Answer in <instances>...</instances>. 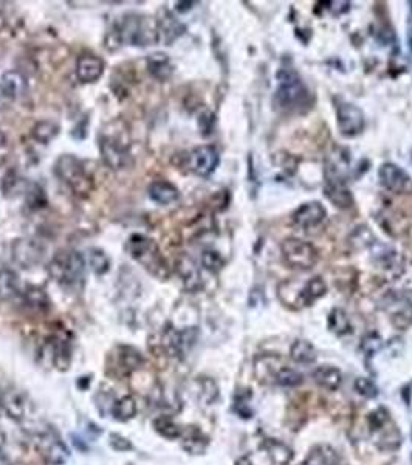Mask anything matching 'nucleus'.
<instances>
[{"mask_svg": "<svg viewBox=\"0 0 412 465\" xmlns=\"http://www.w3.org/2000/svg\"><path fill=\"white\" fill-rule=\"evenodd\" d=\"M273 101L282 112H295L302 106H308V91L295 70L282 69L278 71V87Z\"/></svg>", "mask_w": 412, "mask_h": 465, "instance_id": "nucleus-1", "label": "nucleus"}, {"mask_svg": "<svg viewBox=\"0 0 412 465\" xmlns=\"http://www.w3.org/2000/svg\"><path fill=\"white\" fill-rule=\"evenodd\" d=\"M126 248L129 254L132 256L136 262H140L146 270L151 272L154 276L168 278L169 268L166 265L157 243L152 239H149V237L141 235H134L129 237Z\"/></svg>", "mask_w": 412, "mask_h": 465, "instance_id": "nucleus-2", "label": "nucleus"}, {"mask_svg": "<svg viewBox=\"0 0 412 465\" xmlns=\"http://www.w3.org/2000/svg\"><path fill=\"white\" fill-rule=\"evenodd\" d=\"M117 38L126 45H152L158 43V25L140 16H126L117 28Z\"/></svg>", "mask_w": 412, "mask_h": 465, "instance_id": "nucleus-3", "label": "nucleus"}, {"mask_svg": "<svg viewBox=\"0 0 412 465\" xmlns=\"http://www.w3.org/2000/svg\"><path fill=\"white\" fill-rule=\"evenodd\" d=\"M51 276L61 285L73 287L82 281L86 272V258L75 250L59 252L50 262Z\"/></svg>", "mask_w": 412, "mask_h": 465, "instance_id": "nucleus-4", "label": "nucleus"}, {"mask_svg": "<svg viewBox=\"0 0 412 465\" xmlns=\"http://www.w3.org/2000/svg\"><path fill=\"white\" fill-rule=\"evenodd\" d=\"M99 151L104 163L112 169L126 168L130 162V151L128 139L123 135V130H104L99 136Z\"/></svg>", "mask_w": 412, "mask_h": 465, "instance_id": "nucleus-5", "label": "nucleus"}, {"mask_svg": "<svg viewBox=\"0 0 412 465\" xmlns=\"http://www.w3.org/2000/svg\"><path fill=\"white\" fill-rule=\"evenodd\" d=\"M280 253L282 259L290 268H298V270H310L319 261V253L315 246L298 239V237H289L280 243Z\"/></svg>", "mask_w": 412, "mask_h": 465, "instance_id": "nucleus-6", "label": "nucleus"}, {"mask_svg": "<svg viewBox=\"0 0 412 465\" xmlns=\"http://www.w3.org/2000/svg\"><path fill=\"white\" fill-rule=\"evenodd\" d=\"M55 172L64 183H67L76 193H86L87 191L88 177L86 174V169L73 155L67 154L59 157L55 165Z\"/></svg>", "mask_w": 412, "mask_h": 465, "instance_id": "nucleus-7", "label": "nucleus"}, {"mask_svg": "<svg viewBox=\"0 0 412 465\" xmlns=\"http://www.w3.org/2000/svg\"><path fill=\"white\" fill-rule=\"evenodd\" d=\"M337 124L339 134L348 136V139H354L364 130L366 118H364L360 107L348 103V101H341L337 106Z\"/></svg>", "mask_w": 412, "mask_h": 465, "instance_id": "nucleus-8", "label": "nucleus"}, {"mask_svg": "<svg viewBox=\"0 0 412 465\" xmlns=\"http://www.w3.org/2000/svg\"><path fill=\"white\" fill-rule=\"evenodd\" d=\"M36 449L45 462L53 465H61L67 461L70 453L61 438L55 433H43L36 438Z\"/></svg>", "mask_w": 412, "mask_h": 465, "instance_id": "nucleus-9", "label": "nucleus"}, {"mask_svg": "<svg viewBox=\"0 0 412 465\" xmlns=\"http://www.w3.org/2000/svg\"><path fill=\"white\" fill-rule=\"evenodd\" d=\"M220 162L219 151L214 146H199L188 155V168L200 177L211 176Z\"/></svg>", "mask_w": 412, "mask_h": 465, "instance_id": "nucleus-10", "label": "nucleus"}, {"mask_svg": "<svg viewBox=\"0 0 412 465\" xmlns=\"http://www.w3.org/2000/svg\"><path fill=\"white\" fill-rule=\"evenodd\" d=\"M380 183L391 193H404L411 187V177L403 168L396 163H383L378 169Z\"/></svg>", "mask_w": 412, "mask_h": 465, "instance_id": "nucleus-11", "label": "nucleus"}, {"mask_svg": "<svg viewBox=\"0 0 412 465\" xmlns=\"http://www.w3.org/2000/svg\"><path fill=\"white\" fill-rule=\"evenodd\" d=\"M327 217L326 208L322 206L321 202H307V204L301 205L291 216V220L296 226L302 230H310L322 224Z\"/></svg>", "mask_w": 412, "mask_h": 465, "instance_id": "nucleus-12", "label": "nucleus"}, {"mask_svg": "<svg viewBox=\"0 0 412 465\" xmlns=\"http://www.w3.org/2000/svg\"><path fill=\"white\" fill-rule=\"evenodd\" d=\"M324 195L332 205L341 210H348V208L354 206V195H352L350 189L346 187V183L341 177L337 176H327V183L324 187Z\"/></svg>", "mask_w": 412, "mask_h": 465, "instance_id": "nucleus-13", "label": "nucleus"}, {"mask_svg": "<svg viewBox=\"0 0 412 465\" xmlns=\"http://www.w3.org/2000/svg\"><path fill=\"white\" fill-rule=\"evenodd\" d=\"M13 258L23 268L38 265L44 258V248L32 239H19L13 243Z\"/></svg>", "mask_w": 412, "mask_h": 465, "instance_id": "nucleus-14", "label": "nucleus"}, {"mask_svg": "<svg viewBox=\"0 0 412 465\" xmlns=\"http://www.w3.org/2000/svg\"><path fill=\"white\" fill-rule=\"evenodd\" d=\"M104 73V62L93 55L77 58L76 75L81 82H97Z\"/></svg>", "mask_w": 412, "mask_h": 465, "instance_id": "nucleus-15", "label": "nucleus"}, {"mask_svg": "<svg viewBox=\"0 0 412 465\" xmlns=\"http://www.w3.org/2000/svg\"><path fill=\"white\" fill-rule=\"evenodd\" d=\"M312 379L322 390L337 391L343 385V372L332 365H322L313 369Z\"/></svg>", "mask_w": 412, "mask_h": 465, "instance_id": "nucleus-16", "label": "nucleus"}, {"mask_svg": "<svg viewBox=\"0 0 412 465\" xmlns=\"http://www.w3.org/2000/svg\"><path fill=\"white\" fill-rule=\"evenodd\" d=\"M327 294V285L324 283V279L321 276H315L312 279L302 285V287L298 290L296 295V302L300 306H312L318 300H321L322 296Z\"/></svg>", "mask_w": 412, "mask_h": 465, "instance_id": "nucleus-17", "label": "nucleus"}, {"mask_svg": "<svg viewBox=\"0 0 412 465\" xmlns=\"http://www.w3.org/2000/svg\"><path fill=\"white\" fill-rule=\"evenodd\" d=\"M158 25V40L165 43L166 45H171L172 43L180 38V36L186 32V27L183 25L180 21H177L174 16L166 14L165 17L157 22Z\"/></svg>", "mask_w": 412, "mask_h": 465, "instance_id": "nucleus-18", "label": "nucleus"}, {"mask_svg": "<svg viewBox=\"0 0 412 465\" xmlns=\"http://www.w3.org/2000/svg\"><path fill=\"white\" fill-rule=\"evenodd\" d=\"M149 198H151L155 204L160 205H171L174 202L178 200L180 198V193L178 189L174 187V184L165 180H157L152 182L151 187L147 189Z\"/></svg>", "mask_w": 412, "mask_h": 465, "instance_id": "nucleus-19", "label": "nucleus"}, {"mask_svg": "<svg viewBox=\"0 0 412 465\" xmlns=\"http://www.w3.org/2000/svg\"><path fill=\"white\" fill-rule=\"evenodd\" d=\"M147 70L157 80L166 81L174 73V65L165 53H154L147 58Z\"/></svg>", "mask_w": 412, "mask_h": 465, "instance_id": "nucleus-20", "label": "nucleus"}, {"mask_svg": "<svg viewBox=\"0 0 412 465\" xmlns=\"http://www.w3.org/2000/svg\"><path fill=\"white\" fill-rule=\"evenodd\" d=\"M290 359L298 365H312L316 361V349L315 346L307 339H296L290 346Z\"/></svg>", "mask_w": 412, "mask_h": 465, "instance_id": "nucleus-21", "label": "nucleus"}, {"mask_svg": "<svg viewBox=\"0 0 412 465\" xmlns=\"http://www.w3.org/2000/svg\"><path fill=\"white\" fill-rule=\"evenodd\" d=\"M23 88H25V80L19 71H7L0 80V92L10 99L19 97Z\"/></svg>", "mask_w": 412, "mask_h": 465, "instance_id": "nucleus-22", "label": "nucleus"}, {"mask_svg": "<svg viewBox=\"0 0 412 465\" xmlns=\"http://www.w3.org/2000/svg\"><path fill=\"white\" fill-rule=\"evenodd\" d=\"M19 276L16 272L10 270V268H2L0 270V298L3 300H10L19 295Z\"/></svg>", "mask_w": 412, "mask_h": 465, "instance_id": "nucleus-23", "label": "nucleus"}, {"mask_svg": "<svg viewBox=\"0 0 412 465\" xmlns=\"http://www.w3.org/2000/svg\"><path fill=\"white\" fill-rule=\"evenodd\" d=\"M273 383H276L282 388H296L304 383V375L298 372L296 369L280 365L278 371L273 375Z\"/></svg>", "mask_w": 412, "mask_h": 465, "instance_id": "nucleus-24", "label": "nucleus"}, {"mask_svg": "<svg viewBox=\"0 0 412 465\" xmlns=\"http://www.w3.org/2000/svg\"><path fill=\"white\" fill-rule=\"evenodd\" d=\"M328 329L338 337L348 335V333L352 332V323L349 320V315L339 307L333 309L330 315H328Z\"/></svg>", "mask_w": 412, "mask_h": 465, "instance_id": "nucleus-25", "label": "nucleus"}, {"mask_svg": "<svg viewBox=\"0 0 412 465\" xmlns=\"http://www.w3.org/2000/svg\"><path fill=\"white\" fill-rule=\"evenodd\" d=\"M178 272H180L184 287H186L188 290H197L200 287V284H202L200 275L193 261L188 258H183L180 262H178Z\"/></svg>", "mask_w": 412, "mask_h": 465, "instance_id": "nucleus-26", "label": "nucleus"}, {"mask_svg": "<svg viewBox=\"0 0 412 465\" xmlns=\"http://www.w3.org/2000/svg\"><path fill=\"white\" fill-rule=\"evenodd\" d=\"M264 446L268 451V456L271 457V461L276 465H289L291 462V459H293V453H291V450L282 442H279V440L268 439Z\"/></svg>", "mask_w": 412, "mask_h": 465, "instance_id": "nucleus-27", "label": "nucleus"}, {"mask_svg": "<svg viewBox=\"0 0 412 465\" xmlns=\"http://www.w3.org/2000/svg\"><path fill=\"white\" fill-rule=\"evenodd\" d=\"M112 414L119 422H126L134 419L136 414V402L132 396H126L115 402L112 408Z\"/></svg>", "mask_w": 412, "mask_h": 465, "instance_id": "nucleus-28", "label": "nucleus"}, {"mask_svg": "<svg viewBox=\"0 0 412 465\" xmlns=\"http://www.w3.org/2000/svg\"><path fill=\"white\" fill-rule=\"evenodd\" d=\"M306 465H339V459L330 446H316L310 453Z\"/></svg>", "mask_w": 412, "mask_h": 465, "instance_id": "nucleus-29", "label": "nucleus"}, {"mask_svg": "<svg viewBox=\"0 0 412 465\" xmlns=\"http://www.w3.org/2000/svg\"><path fill=\"white\" fill-rule=\"evenodd\" d=\"M180 438H183L184 449H186L189 453H194V455H197V453H202L208 445L206 438L203 436L197 428H189L186 433L182 431Z\"/></svg>", "mask_w": 412, "mask_h": 465, "instance_id": "nucleus-30", "label": "nucleus"}, {"mask_svg": "<svg viewBox=\"0 0 412 465\" xmlns=\"http://www.w3.org/2000/svg\"><path fill=\"white\" fill-rule=\"evenodd\" d=\"M88 259V265L92 267V270L97 273V275H104V273L109 272L110 268V259L103 250L99 248H90L87 254Z\"/></svg>", "mask_w": 412, "mask_h": 465, "instance_id": "nucleus-31", "label": "nucleus"}, {"mask_svg": "<svg viewBox=\"0 0 412 465\" xmlns=\"http://www.w3.org/2000/svg\"><path fill=\"white\" fill-rule=\"evenodd\" d=\"M58 134H59V126L51 121H39L33 128V136L38 141L44 143V145L50 143Z\"/></svg>", "mask_w": 412, "mask_h": 465, "instance_id": "nucleus-32", "label": "nucleus"}, {"mask_svg": "<svg viewBox=\"0 0 412 465\" xmlns=\"http://www.w3.org/2000/svg\"><path fill=\"white\" fill-rule=\"evenodd\" d=\"M154 427L166 439H177L182 436V428L174 420L168 419V417H160V419L154 422Z\"/></svg>", "mask_w": 412, "mask_h": 465, "instance_id": "nucleus-33", "label": "nucleus"}, {"mask_svg": "<svg viewBox=\"0 0 412 465\" xmlns=\"http://www.w3.org/2000/svg\"><path fill=\"white\" fill-rule=\"evenodd\" d=\"M141 355L138 350H135L134 348H121V354H119V365H123V368L126 371H135L136 368H140L141 365Z\"/></svg>", "mask_w": 412, "mask_h": 465, "instance_id": "nucleus-34", "label": "nucleus"}, {"mask_svg": "<svg viewBox=\"0 0 412 465\" xmlns=\"http://www.w3.org/2000/svg\"><path fill=\"white\" fill-rule=\"evenodd\" d=\"M25 301L28 302V306H32L33 309H38V310H44L49 307V298L44 294L40 289H36V287H29L25 291Z\"/></svg>", "mask_w": 412, "mask_h": 465, "instance_id": "nucleus-35", "label": "nucleus"}, {"mask_svg": "<svg viewBox=\"0 0 412 465\" xmlns=\"http://www.w3.org/2000/svg\"><path fill=\"white\" fill-rule=\"evenodd\" d=\"M355 391L364 398H375L378 396V386L370 379L358 377L354 383Z\"/></svg>", "mask_w": 412, "mask_h": 465, "instance_id": "nucleus-36", "label": "nucleus"}, {"mask_svg": "<svg viewBox=\"0 0 412 465\" xmlns=\"http://www.w3.org/2000/svg\"><path fill=\"white\" fill-rule=\"evenodd\" d=\"M223 264H225V261L217 252H213V250H206V252L202 254V265L205 267L206 270L219 272V270H222Z\"/></svg>", "mask_w": 412, "mask_h": 465, "instance_id": "nucleus-37", "label": "nucleus"}, {"mask_svg": "<svg viewBox=\"0 0 412 465\" xmlns=\"http://www.w3.org/2000/svg\"><path fill=\"white\" fill-rule=\"evenodd\" d=\"M219 396V388L211 379L200 380V398L206 403H213Z\"/></svg>", "mask_w": 412, "mask_h": 465, "instance_id": "nucleus-38", "label": "nucleus"}, {"mask_svg": "<svg viewBox=\"0 0 412 465\" xmlns=\"http://www.w3.org/2000/svg\"><path fill=\"white\" fill-rule=\"evenodd\" d=\"M392 321L398 329H406V327H409L412 324V301L406 304L403 310H400Z\"/></svg>", "mask_w": 412, "mask_h": 465, "instance_id": "nucleus-39", "label": "nucleus"}, {"mask_svg": "<svg viewBox=\"0 0 412 465\" xmlns=\"http://www.w3.org/2000/svg\"><path fill=\"white\" fill-rule=\"evenodd\" d=\"M381 346H383V339H381L377 333H369V335L363 339L361 349L366 353V355H374L381 349Z\"/></svg>", "mask_w": 412, "mask_h": 465, "instance_id": "nucleus-40", "label": "nucleus"}, {"mask_svg": "<svg viewBox=\"0 0 412 465\" xmlns=\"http://www.w3.org/2000/svg\"><path fill=\"white\" fill-rule=\"evenodd\" d=\"M386 422H387V413L385 409H377V411H374V413H370L369 416V423L372 428L385 427Z\"/></svg>", "mask_w": 412, "mask_h": 465, "instance_id": "nucleus-41", "label": "nucleus"}, {"mask_svg": "<svg viewBox=\"0 0 412 465\" xmlns=\"http://www.w3.org/2000/svg\"><path fill=\"white\" fill-rule=\"evenodd\" d=\"M110 445L115 450H118V451H126V450L132 449V445H130L129 440L126 438L119 436V434H112V436H110Z\"/></svg>", "mask_w": 412, "mask_h": 465, "instance_id": "nucleus-42", "label": "nucleus"}, {"mask_svg": "<svg viewBox=\"0 0 412 465\" xmlns=\"http://www.w3.org/2000/svg\"><path fill=\"white\" fill-rule=\"evenodd\" d=\"M193 5H195V2H178L175 10L178 13H186L191 8H193Z\"/></svg>", "mask_w": 412, "mask_h": 465, "instance_id": "nucleus-43", "label": "nucleus"}, {"mask_svg": "<svg viewBox=\"0 0 412 465\" xmlns=\"http://www.w3.org/2000/svg\"><path fill=\"white\" fill-rule=\"evenodd\" d=\"M236 465H253V462L248 457H241L236 461Z\"/></svg>", "mask_w": 412, "mask_h": 465, "instance_id": "nucleus-44", "label": "nucleus"}, {"mask_svg": "<svg viewBox=\"0 0 412 465\" xmlns=\"http://www.w3.org/2000/svg\"><path fill=\"white\" fill-rule=\"evenodd\" d=\"M5 145H7V136H5V134L0 130V147H3Z\"/></svg>", "mask_w": 412, "mask_h": 465, "instance_id": "nucleus-45", "label": "nucleus"}, {"mask_svg": "<svg viewBox=\"0 0 412 465\" xmlns=\"http://www.w3.org/2000/svg\"><path fill=\"white\" fill-rule=\"evenodd\" d=\"M408 47H409V51L412 53V28L409 29V33H408Z\"/></svg>", "mask_w": 412, "mask_h": 465, "instance_id": "nucleus-46", "label": "nucleus"}, {"mask_svg": "<svg viewBox=\"0 0 412 465\" xmlns=\"http://www.w3.org/2000/svg\"><path fill=\"white\" fill-rule=\"evenodd\" d=\"M0 465H8V462L5 459H0Z\"/></svg>", "mask_w": 412, "mask_h": 465, "instance_id": "nucleus-47", "label": "nucleus"}, {"mask_svg": "<svg viewBox=\"0 0 412 465\" xmlns=\"http://www.w3.org/2000/svg\"><path fill=\"white\" fill-rule=\"evenodd\" d=\"M411 439H412V428H411Z\"/></svg>", "mask_w": 412, "mask_h": 465, "instance_id": "nucleus-48", "label": "nucleus"}, {"mask_svg": "<svg viewBox=\"0 0 412 465\" xmlns=\"http://www.w3.org/2000/svg\"><path fill=\"white\" fill-rule=\"evenodd\" d=\"M0 411H2V405H0Z\"/></svg>", "mask_w": 412, "mask_h": 465, "instance_id": "nucleus-49", "label": "nucleus"}, {"mask_svg": "<svg viewBox=\"0 0 412 465\" xmlns=\"http://www.w3.org/2000/svg\"><path fill=\"white\" fill-rule=\"evenodd\" d=\"M411 461H412V456H411Z\"/></svg>", "mask_w": 412, "mask_h": 465, "instance_id": "nucleus-50", "label": "nucleus"}]
</instances>
